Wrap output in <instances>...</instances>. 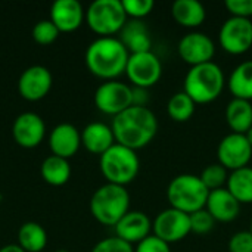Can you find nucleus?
<instances>
[{
    "label": "nucleus",
    "instance_id": "obj_40",
    "mask_svg": "<svg viewBox=\"0 0 252 252\" xmlns=\"http://www.w3.org/2000/svg\"><path fill=\"white\" fill-rule=\"evenodd\" d=\"M55 252H69V251H66V250H58V251H55Z\"/></svg>",
    "mask_w": 252,
    "mask_h": 252
},
{
    "label": "nucleus",
    "instance_id": "obj_16",
    "mask_svg": "<svg viewBox=\"0 0 252 252\" xmlns=\"http://www.w3.org/2000/svg\"><path fill=\"white\" fill-rule=\"evenodd\" d=\"M115 236L130 245H137L152 233V220L142 211H128L115 226Z\"/></svg>",
    "mask_w": 252,
    "mask_h": 252
},
{
    "label": "nucleus",
    "instance_id": "obj_6",
    "mask_svg": "<svg viewBox=\"0 0 252 252\" xmlns=\"http://www.w3.org/2000/svg\"><path fill=\"white\" fill-rule=\"evenodd\" d=\"M99 168L106 183L127 186L131 183L140 170V161L136 151L115 143L99 158Z\"/></svg>",
    "mask_w": 252,
    "mask_h": 252
},
{
    "label": "nucleus",
    "instance_id": "obj_31",
    "mask_svg": "<svg viewBox=\"0 0 252 252\" xmlns=\"http://www.w3.org/2000/svg\"><path fill=\"white\" fill-rule=\"evenodd\" d=\"M121 3L127 18L140 19V21L146 18L155 6L154 0H123Z\"/></svg>",
    "mask_w": 252,
    "mask_h": 252
},
{
    "label": "nucleus",
    "instance_id": "obj_5",
    "mask_svg": "<svg viewBox=\"0 0 252 252\" xmlns=\"http://www.w3.org/2000/svg\"><path fill=\"white\" fill-rule=\"evenodd\" d=\"M208 195L210 190L205 188L199 176L193 174L176 176L167 188L170 207L189 216L205 208Z\"/></svg>",
    "mask_w": 252,
    "mask_h": 252
},
{
    "label": "nucleus",
    "instance_id": "obj_26",
    "mask_svg": "<svg viewBox=\"0 0 252 252\" xmlns=\"http://www.w3.org/2000/svg\"><path fill=\"white\" fill-rule=\"evenodd\" d=\"M18 245L25 252H41L47 245L44 227L35 221L24 223L18 230Z\"/></svg>",
    "mask_w": 252,
    "mask_h": 252
},
{
    "label": "nucleus",
    "instance_id": "obj_29",
    "mask_svg": "<svg viewBox=\"0 0 252 252\" xmlns=\"http://www.w3.org/2000/svg\"><path fill=\"white\" fill-rule=\"evenodd\" d=\"M199 179L202 180L205 188L211 192V190L224 188L229 179V171L220 164H210L208 167L202 170V173L199 174Z\"/></svg>",
    "mask_w": 252,
    "mask_h": 252
},
{
    "label": "nucleus",
    "instance_id": "obj_19",
    "mask_svg": "<svg viewBox=\"0 0 252 252\" xmlns=\"http://www.w3.org/2000/svg\"><path fill=\"white\" fill-rule=\"evenodd\" d=\"M205 210L213 216L216 221L230 223L239 216L241 204L226 188H221L210 192Z\"/></svg>",
    "mask_w": 252,
    "mask_h": 252
},
{
    "label": "nucleus",
    "instance_id": "obj_7",
    "mask_svg": "<svg viewBox=\"0 0 252 252\" xmlns=\"http://www.w3.org/2000/svg\"><path fill=\"white\" fill-rule=\"evenodd\" d=\"M89 28L100 37H114L127 22V15L120 0H96L86 10Z\"/></svg>",
    "mask_w": 252,
    "mask_h": 252
},
{
    "label": "nucleus",
    "instance_id": "obj_30",
    "mask_svg": "<svg viewBox=\"0 0 252 252\" xmlns=\"http://www.w3.org/2000/svg\"><path fill=\"white\" fill-rule=\"evenodd\" d=\"M59 30L55 27V24L50 21V19H43V21H38L34 28H32V38L38 43V44H52L58 35H59Z\"/></svg>",
    "mask_w": 252,
    "mask_h": 252
},
{
    "label": "nucleus",
    "instance_id": "obj_34",
    "mask_svg": "<svg viewBox=\"0 0 252 252\" xmlns=\"http://www.w3.org/2000/svg\"><path fill=\"white\" fill-rule=\"evenodd\" d=\"M229 252H252V233L250 230L236 232L227 244Z\"/></svg>",
    "mask_w": 252,
    "mask_h": 252
},
{
    "label": "nucleus",
    "instance_id": "obj_12",
    "mask_svg": "<svg viewBox=\"0 0 252 252\" xmlns=\"http://www.w3.org/2000/svg\"><path fill=\"white\" fill-rule=\"evenodd\" d=\"M219 164L227 171H236L250 167L252 159V146L245 134L230 133L224 136L217 146Z\"/></svg>",
    "mask_w": 252,
    "mask_h": 252
},
{
    "label": "nucleus",
    "instance_id": "obj_8",
    "mask_svg": "<svg viewBox=\"0 0 252 252\" xmlns=\"http://www.w3.org/2000/svg\"><path fill=\"white\" fill-rule=\"evenodd\" d=\"M133 87L151 89L162 75V63L159 58L151 50L143 53H133L128 56L126 72Z\"/></svg>",
    "mask_w": 252,
    "mask_h": 252
},
{
    "label": "nucleus",
    "instance_id": "obj_24",
    "mask_svg": "<svg viewBox=\"0 0 252 252\" xmlns=\"http://www.w3.org/2000/svg\"><path fill=\"white\" fill-rule=\"evenodd\" d=\"M229 90L233 99L252 100V61L241 62L229 77Z\"/></svg>",
    "mask_w": 252,
    "mask_h": 252
},
{
    "label": "nucleus",
    "instance_id": "obj_22",
    "mask_svg": "<svg viewBox=\"0 0 252 252\" xmlns=\"http://www.w3.org/2000/svg\"><path fill=\"white\" fill-rule=\"evenodd\" d=\"M173 19L185 28H198L207 19L205 6L198 0H177L171 6Z\"/></svg>",
    "mask_w": 252,
    "mask_h": 252
},
{
    "label": "nucleus",
    "instance_id": "obj_14",
    "mask_svg": "<svg viewBox=\"0 0 252 252\" xmlns=\"http://www.w3.org/2000/svg\"><path fill=\"white\" fill-rule=\"evenodd\" d=\"M53 77L52 72L43 65L28 66L18 80L19 94L30 102H37L47 96L52 89Z\"/></svg>",
    "mask_w": 252,
    "mask_h": 252
},
{
    "label": "nucleus",
    "instance_id": "obj_33",
    "mask_svg": "<svg viewBox=\"0 0 252 252\" xmlns=\"http://www.w3.org/2000/svg\"><path fill=\"white\" fill-rule=\"evenodd\" d=\"M92 252H134V248L133 245L124 242L123 239L117 236H111V238L99 241L93 247Z\"/></svg>",
    "mask_w": 252,
    "mask_h": 252
},
{
    "label": "nucleus",
    "instance_id": "obj_36",
    "mask_svg": "<svg viewBox=\"0 0 252 252\" xmlns=\"http://www.w3.org/2000/svg\"><path fill=\"white\" fill-rule=\"evenodd\" d=\"M134 252H171V248L167 242L151 235L136 245Z\"/></svg>",
    "mask_w": 252,
    "mask_h": 252
},
{
    "label": "nucleus",
    "instance_id": "obj_37",
    "mask_svg": "<svg viewBox=\"0 0 252 252\" xmlns=\"http://www.w3.org/2000/svg\"><path fill=\"white\" fill-rule=\"evenodd\" d=\"M148 102H149L148 89L133 87V106H146Z\"/></svg>",
    "mask_w": 252,
    "mask_h": 252
},
{
    "label": "nucleus",
    "instance_id": "obj_3",
    "mask_svg": "<svg viewBox=\"0 0 252 252\" xmlns=\"http://www.w3.org/2000/svg\"><path fill=\"white\" fill-rule=\"evenodd\" d=\"M226 77L216 62L190 66L185 77L183 92L196 103L205 105L214 102L224 89Z\"/></svg>",
    "mask_w": 252,
    "mask_h": 252
},
{
    "label": "nucleus",
    "instance_id": "obj_11",
    "mask_svg": "<svg viewBox=\"0 0 252 252\" xmlns=\"http://www.w3.org/2000/svg\"><path fill=\"white\" fill-rule=\"evenodd\" d=\"M189 233H192L189 214L171 207L161 211L152 221V235L168 245L183 241L189 236Z\"/></svg>",
    "mask_w": 252,
    "mask_h": 252
},
{
    "label": "nucleus",
    "instance_id": "obj_28",
    "mask_svg": "<svg viewBox=\"0 0 252 252\" xmlns=\"http://www.w3.org/2000/svg\"><path fill=\"white\" fill-rule=\"evenodd\" d=\"M195 106L196 103L185 92H179L170 97L167 103V114L176 123H186L193 117Z\"/></svg>",
    "mask_w": 252,
    "mask_h": 252
},
{
    "label": "nucleus",
    "instance_id": "obj_2",
    "mask_svg": "<svg viewBox=\"0 0 252 252\" xmlns=\"http://www.w3.org/2000/svg\"><path fill=\"white\" fill-rule=\"evenodd\" d=\"M128 56L130 53L120 38L99 37L86 50V65L93 75L111 81L126 72Z\"/></svg>",
    "mask_w": 252,
    "mask_h": 252
},
{
    "label": "nucleus",
    "instance_id": "obj_32",
    "mask_svg": "<svg viewBox=\"0 0 252 252\" xmlns=\"http://www.w3.org/2000/svg\"><path fill=\"white\" fill-rule=\"evenodd\" d=\"M189 217H190V230L193 233H196V235H207V233H210L214 229L216 223H217L213 219V216L205 208L190 214Z\"/></svg>",
    "mask_w": 252,
    "mask_h": 252
},
{
    "label": "nucleus",
    "instance_id": "obj_13",
    "mask_svg": "<svg viewBox=\"0 0 252 252\" xmlns=\"http://www.w3.org/2000/svg\"><path fill=\"white\" fill-rule=\"evenodd\" d=\"M177 52L188 65L196 66L213 62V58L216 55V43L208 34L193 31L180 38L177 44Z\"/></svg>",
    "mask_w": 252,
    "mask_h": 252
},
{
    "label": "nucleus",
    "instance_id": "obj_35",
    "mask_svg": "<svg viewBox=\"0 0 252 252\" xmlns=\"http://www.w3.org/2000/svg\"><path fill=\"white\" fill-rule=\"evenodd\" d=\"M224 6L230 16L250 19L252 16V0H226Z\"/></svg>",
    "mask_w": 252,
    "mask_h": 252
},
{
    "label": "nucleus",
    "instance_id": "obj_21",
    "mask_svg": "<svg viewBox=\"0 0 252 252\" xmlns=\"http://www.w3.org/2000/svg\"><path fill=\"white\" fill-rule=\"evenodd\" d=\"M120 41L124 44L130 55L151 52L152 47L149 30L146 24L140 19H130L126 22V25L120 31Z\"/></svg>",
    "mask_w": 252,
    "mask_h": 252
},
{
    "label": "nucleus",
    "instance_id": "obj_17",
    "mask_svg": "<svg viewBox=\"0 0 252 252\" xmlns=\"http://www.w3.org/2000/svg\"><path fill=\"white\" fill-rule=\"evenodd\" d=\"M86 19V10L78 0H56L50 7V21L59 32L78 30Z\"/></svg>",
    "mask_w": 252,
    "mask_h": 252
},
{
    "label": "nucleus",
    "instance_id": "obj_1",
    "mask_svg": "<svg viewBox=\"0 0 252 252\" xmlns=\"http://www.w3.org/2000/svg\"><path fill=\"white\" fill-rule=\"evenodd\" d=\"M115 142L133 151L148 146L158 133V120L148 106H130L112 118Z\"/></svg>",
    "mask_w": 252,
    "mask_h": 252
},
{
    "label": "nucleus",
    "instance_id": "obj_9",
    "mask_svg": "<svg viewBox=\"0 0 252 252\" xmlns=\"http://www.w3.org/2000/svg\"><path fill=\"white\" fill-rule=\"evenodd\" d=\"M94 105L102 114L117 117L133 106V87L117 80L105 81L94 92Z\"/></svg>",
    "mask_w": 252,
    "mask_h": 252
},
{
    "label": "nucleus",
    "instance_id": "obj_15",
    "mask_svg": "<svg viewBox=\"0 0 252 252\" xmlns=\"http://www.w3.org/2000/svg\"><path fill=\"white\" fill-rule=\"evenodd\" d=\"M12 134L19 146L31 149L43 142L46 134V124L38 114L22 112L13 121Z\"/></svg>",
    "mask_w": 252,
    "mask_h": 252
},
{
    "label": "nucleus",
    "instance_id": "obj_4",
    "mask_svg": "<svg viewBox=\"0 0 252 252\" xmlns=\"http://www.w3.org/2000/svg\"><path fill=\"white\" fill-rule=\"evenodd\" d=\"M130 211V193L124 186L105 183L90 199V213L103 226H115Z\"/></svg>",
    "mask_w": 252,
    "mask_h": 252
},
{
    "label": "nucleus",
    "instance_id": "obj_23",
    "mask_svg": "<svg viewBox=\"0 0 252 252\" xmlns=\"http://www.w3.org/2000/svg\"><path fill=\"white\" fill-rule=\"evenodd\" d=\"M224 115L232 133L245 134L252 127V105L250 100L232 99L226 106Z\"/></svg>",
    "mask_w": 252,
    "mask_h": 252
},
{
    "label": "nucleus",
    "instance_id": "obj_39",
    "mask_svg": "<svg viewBox=\"0 0 252 252\" xmlns=\"http://www.w3.org/2000/svg\"><path fill=\"white\" fill-rule=\"evenodd\" d=\"M245 137H247V140L250 142V145L252 146V127L248 130V131H247V133H245Z\"/></svg>",
    "mask_w": 252,
    "mask_h": 252
},
{
    "label": "nucleus",
    "instance_id": "obj_25",
    "mask_svg": "<svg viewBox=\"0 0 252 252\" xmlns=\"http://www.w3.org/2000/svg\"><path fill=\"white\" fill-rule=\"evenodd\" d=\"M41 179L50 186H63L71 177V165L68 159L50 155L47 157L40 167Z\"/></svg>",
    "mask_w": 252,
    "mask_h": 252
},
{
    "label": "nucleus",
    "instance_id": "obj_38",
    "mask_svg": "<svg viewBox=\"0 0 252 252\" xmlns=\"http://www.w3.org/2000/svg\"><path fill=\"white\" fill-rule=\"evenodd\" d=\"M0 252H25L18 244H9L0 248Z\"/></svg>",
    "mask_w": 252,
    "mask_h": 252
},
{
    "label": "nucleus",
    "instance_id": "obj_41",
    "mask_svg": "<svg viewBox=\"0 0 252 252\" xmlns=\"http://www.w3.org/2000/svg\"><path fill=\"white\" fill-rule=\"evenodd\" d=\"M250 232L252 233V219H251V224H250Z\"/></svg>",
    "mask_w": 252,
    "mask_h": 252
},
{
    "label": "nucleus",
    "instance_id": "obj_27",
    "mask_svg": "<svg viewBox=\"0 0 252 252\" xmlns=\"http://www.w3.org/2000/svg\"><path fill=\"white\" fill-rule=\"evenodd\" d=\"M226 189L242 204H252V168L245 167L229 173Z\"/></svg>",
    "mask_w": 252,
    "mask_h": 252
},
{
    "label": "nucleus",
    "instance_id": "obj_10",
    "mask_svg": "<svg viewBox=\"0 0 252 252\" xmlns=\"http://www.w3.org/2000/svg\"><path fill=\"white\" fill-rule=\"evenodd\" d=\"M220 47L229 55H244L252 47V21L230 16L219 31Z\"/></svg>",
    "mask_w": 252,
    "mask_h": 252
},
{
    "label": "nucleus",
    "instance_id": "obj_20",
    "mask_svg": "<svg viewBox=\"0 0 252 252\" xmlns=\"http://www.w3.org/2000/svg\"><path fill=\"white\" fill-rule=\"evenodd\" d=\"M115 143L117 142H115L114 131L111 126L105 123H99V121L90 123L81 131V145L90 154H96L100 157Z\"/></svg>",
    "mask_w": 252,
    "mask_h": 252
},
{
    "label": "nucleus",
    "instance_id": "obj_18",
    "mask_svg": "<svg viewBox=\"0 0 252 252\" xmlns=\"http://www.w3.org/2000/svg\"><path fill=\"white\" fill-rule=\"evenodd\" d=\"M81 146V133L69 123H62L53 127L49 134V148L52 155L69 159Z\"/></svg>",
    "mask_w": 252,
    "mask_h": 252
}]
</instances>
